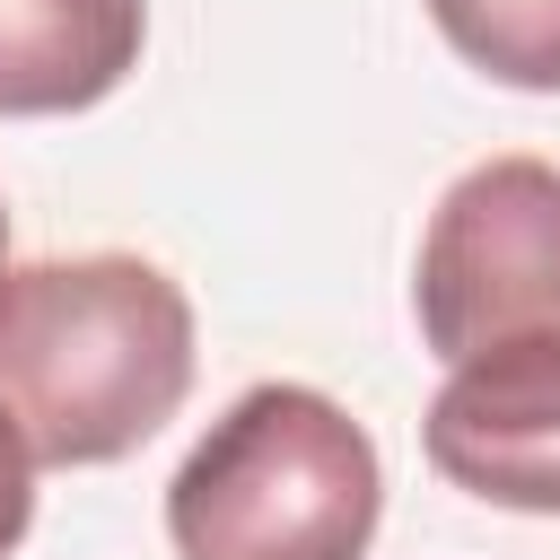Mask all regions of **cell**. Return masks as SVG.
<instances>
[{
  "label": "cell",
  "instance_id": "6da1fadb",
  "mask_svg": "<svg viewBox=\"0 0 560 560\" xmlns=\"http://www.w3.org/2000/svg\"><path fill=\"white\" fill-rule=\"evenodd\" d=\"M192 394V298L140 254L0 271V420L35 472L122 464Z\"/></svg>",
  "mask_w": 560,
  "mask_h": 560
},
{
  "label": "cell",
  "instance_id": "7a4b0ae2",
  "mask_svg": "<svg viewBox=\"0 0 560 560\" xmlns=\"http://www.w3.org/2000/svg\"><path fill=\"white\" fill-rule=\"evenodd\" d=\"M376 516V438L315 385L236 394L166 481L175 560H359Z\"/></svg>",
  "mask_w": 560,
  "mask_h": 560
},
{
  "label": "cell",
  "instance_id": "3957f363",
  "mask_svg": "<svg viewBox=\"0 0 560 560\" xmlns=\"http://www.w3.org/2000/svg\"><path fill=\"white\" fill-rule=\"evenodd\" d=\"M411 306L420 341L446 368L560 332V166L551 158L464 166L420 228Z\"/></svg>",
  "mask_w": 560,
  "mask_h": 560
},
{
  "label": "cell",
  "instance_id": "277c9868",
  "mask_svg": "<svg viewBox=\"0 0 560 560\" xmlns=\"http://www.w3.org/2000/svg\"><path fill=\"white\" fill-rule=\"evenodd\" d=\"M420 446L455 490L516 516H560V332L446 368Z\"/></svg>",
  "mask_w": 560,
  "mask_h": 560
},
{
  "label": "cell",
  "instance_id": "5b68a950",
  "mask_svg": "<svg viewBox=\"0 0 560 560\" xmlns=\"http://www.w3.org/2000/svg\"><path fill=\"white\" fill-rule=\"evenodd\" d=\"M149 44V0H0V114H88Z\"/></svg>",
  "mask_w": 560,
  "mask_h": 560
},
{
  "label": "cell",
  "instance_id": "8992f818",
  "mask_svg": "<svg viewBox=\"0 0 560 560\" xmlns=\"http://www.w3.org/2000/svg\"><path fill=\"white\" fill-rule=\"evenodd\" d=\"M429 18L481 79L560 96V0H429Z\"/></svg>",
  "mask_w": 560,
  "mask_h": 560
},
{
  "label": "cell",
  "instance_id": "52a82bcc",
  "mask_svg": "<svg viewBox=\"0 0 560 560\" xmlns=\"http://www.w3.org/2000/svg\"><path fill=\"white\" fill-rule=\"evenodd\" d=\"M26 525H35V464H26V446L0 420V560L26 542Z\"/></svg>",
  "mask_w": 560,
  "mask_h": 560
},
{
  "label": "cell",
  "instance_id": "ba28073f",
  "mask_svg": "<svg viewBox=\"0 0 560 560\" xmlns=\"http://www.w3.org/2000/svg\"><path fill=\"white\" fill-rule=\"evenodd\" d=\"M0 271H9V210H0Z\"/></svg>",
  "mask_w": 560,
  "mask_h": 560
}]
</instances>
